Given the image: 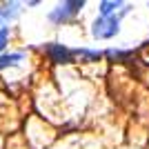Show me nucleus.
Returning <instances> with one entry per match:
<instances>
[{
    "instance_id": "f03ea898",
    "label": "nucleus",
    "mask_w": 149,
    "mask_h": 149,
    "mask_svg": "<svg viewBox=\"0 0 149 149\" xmlns=\"http://www.w3.org/2000/svg\"><path fill=\"white\" fill-rule=\"evenodd\" d=\"M47 54H49V58L54 62H58V65L71 62V51H67L62 45H49V47H47Z\"/></svg>"
},
{
    "instance_id": "7ed1b4c3",
    "label": "nucleus",
    "mask_w": 149,
    "mask_h": 149,
    "mask_svg": "<svg viewBox=\"0 0 149 149\" xmlns=\"http://www.w3.org/2000/svg\"><path fill=\"white\" fill-rule=\"evenodd\" d=\"M78 9H82V2H65V5H60L58 7V11L51 16V18L56 20V18H60V13H62V18L67 16V13H76Z\"/></svg>"
},
{
    "instance_id": "39448f33",
    "label": "nucleus",
    "mask_w": 149,
    "mask_h": 149,
    "mask_svg": "<svg viewBox=\"0 0 149 149\" xmlns=\"http://www.w3.org/2000/svg\"><path fill=\"white\" fill-rule=\"evenodd\" d=\"M13 60H20V54H11V56H2L0 58V67H5V65H9V62Z\"/></svg>"
},
{
    "instance_id": "f257e3e1",
    "label": "nucleus",
    "mask_w": 149,
    "mask_h": 149,
    "mask_svg": "<svg viewBox=\"0 0 149 149\" xmlns=\"http://www.w3.org/2000/svg\"><path fill=\"white\" fill-rule=\"evenodd\" d=\"M118 31V18H102L96 20L93 25V36L96 38H109Z\"/></svg>"
},
{
    "instance_id": "423d86ee",
    "label": "nucleus",
    "mask_w": 149,
    "mask_h": 149,
    "mask_svg": "<svg viewBox=\"0 0 149 149\" xmlns=\"http://www.w3.org/2000/svg\"><path fill=\"white\" fill-rule=\"evenodd\" d=\"M5 42H7V29H2V31H0V51H2Z\"/></svg>"
},
{
    "instance_id": "20e7f679",
    "label": "nucleus",
    "mask_w": 149,
    "mask_h": 149,
    "mask_svg": "<svg viewBox=\"0 0 149 149\" xmlns=\"http://www.w3.org/2000/svg\"><path fill=\"white\" fill-rule=\"evenodd\" d=\"M118 5H120V2H102V5H100V11H102L105 18H109V13H111Z\"/></svg>"
}]
</instances>
